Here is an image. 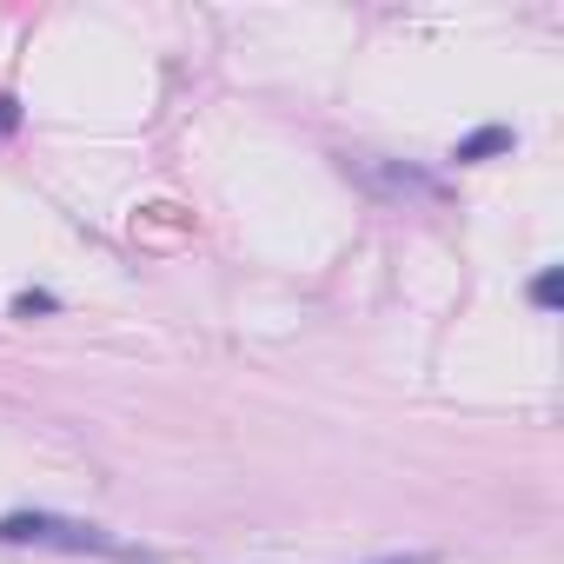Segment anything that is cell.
Masks as SVG:
<instances>
[{
    "label": "cell",
    "instance_id": "277c9868",
    "mask_svg": "<svg viewBox=\"0 0 564 564\" xmlns=\"http://www.w3.org/2000/svg\"><path fill=\"white\" fill-rule=\"evenodd\" d=\"M14 127H21V107H14V100H0V140H8Z\"/></svg>",
    "mask_w": 564,
    "mask_h": 564
},
{
    "label": "cell",
    "instance_id": "3957f363",
    "mask_svg": "<svg viewBox=\"0 0 564 564\" xmlns=\"http://www.w3.org/2000/svg\"><path fill=\"white\" fill-rule=\"evenodd\" d=\"M557 293H564V279H557V272H538V286H531V300H538L544 313L557 306Z\"/></svg>",
    "mask_w": 564,
    "mask_h": 564
},
{
    "label": "cell",
    "instance_id": "6da1fadb",
    "mask_svg": "<svg viewBox=\"0 0 564 564\" xmlns=\"http://www.w3.org/2000/svg\"><path fill=\"white\" fill-rule=\"evenodd\" d=\"M0 544H47V551H100V557H127V544L100 524L80 518H54V511H14L0 518Z\"/></svg>",
    "mask_w": 564,
    "mask_h": 564
},
{
    "label": "cell",
    "instance_id": "5b68a950",
    "mask_svg": "<svg viewBox=\"0 0 564 564\" xmlns=\"http://www.w3.org/2000/svg\"><path fill=\"white\" fill-rule=\"evenodd\" d=\"M386 564H432V557H386Z\"/></svg>",
    "mask_w": 564,
    "mask_h": 564
},
{
    "label": "cell",
    "instance_id": "7a4b0ae2",
    "mask_svg": "<svg viewBox=\"0 0 564 564\" xmlns=\"http://www.w3.org/2000/svg\"><path fill=\"white\" fill-rule=\"evenodd\" d=\"M505 147H511V133H505V127H485V133L458 140V153H452V160H485V153H505Z\"/></svg>",
    "mask_w": 564,
    "mask_h": 564
}]
</instances>
